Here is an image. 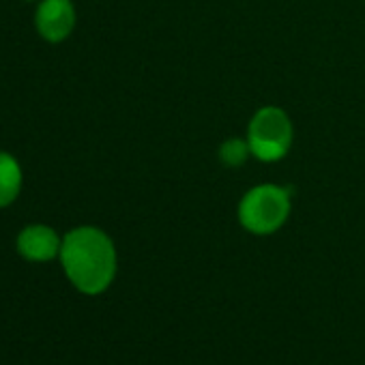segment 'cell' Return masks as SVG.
Returning <instances> with one entry per match:
<instances>
[{
	"label": "cell",
	"instance_id": "1",
	"mask_svg": "<svg viewBox=\"0 0 365 365\" xmlns=\"http://www.w3.org/2000/svg\"><path fill=\"white\" fill-rule=\"evenodd\" d=\"M61 262L69 282L84 294H101L116 277V247L112 239L95 228L80 226L63 237Z\"/></svg>",
	"mask_w": 365,
	"mask_h": 365
},
{
	"label": "cell",
	"instance_id": "2",
	"mask_svg": "<svg viewBox=\"0 0 365 365\" xmlns=\"http://www.w3.org/2000/svg\"><path fill=\"white\" fill-rule=\"evenodd\" d=\"M292 194L275 182L252 187L239 202V224L258 237L277 232L290 217Z\"/></svg>",
	"mask_w": 365,
	"mask_h": 365
},
{
	"label": "cell",
	"instance_id": "3",
	"mask_svg": "<svg viewBox=\"0 0 365 365\" xmlns=\"http://www.w3.org/2000/svg\"><path fill=\"white\" fill-rule=\"evenodd\" d=\"M245 140L256 159L273 163L288 155L294 140V127L286 110L277 106H264L252 116Z\"/></svg>",
	"mask_w": 365,
	"mask_h": 365
},
{
	"label": "cell",
	"instance_id": "4",
	"mask_svg": "<svg viewBox=\"0 0 365 365\" xmlns=\"http://www.w3.org/2000/svg\"><path fill=\"white\" fill-rule=\"evenodd\" d=\"M76 20L78 16L71 0H41L35 14L37 33L48 43H63L69 39L76 29Z\"/></svg>",
	"mask_w": 365,
	"mask_h": 365
},
{
	"label": "cell",
	"instance_id": "5",
	"mask_svg": "<svg viewBox=\"0 0 365 365\" xmlns=\"http://www.w3.org/2000/svg\"><path fill=\"white\" fill-rule=\"evenodd\" d=\"M63 239L58 232L46 224H33L26 226L18 235V252L24 260L31 262H50L56 256H61Z\"/></svg>",
	"mask_w": 365,
	"mask_h": 365
},
{
	"label": "cell",
	"instance_id": "6",
	"mask_svg": "<svg viewBox=\"0 0 365 365\" xmlns=\"http://www.w3.org/2000/svg\"><path fill=\"white\" fill-rule=\"evenodd\" d=\"M20 192H22V168L14 155L0 150V209L14 205Z\"/></svg>",
	"mask_w": 365,
	"mask_h": 365
},
{
	"label": "cell",
	"instance_id": "7",
	"mask_svg": "<svg viewBox=\"0 0 365 365\" xmlns=\"http://www.w3.org/2000/svg\"><path fill=\"white\" fill-rule=\"evenodd\" d=\"M252 155V148L247 144V140L241 138H230L220 146V161L228 168H239L243 165Z\"/></svg>",
	"mask_w": 365,
	"mask_h": 365
},
{
	"label": "cell",
	"instance_id": "8",
	"mask_svg": "<svg viewBox=\"0 0 365 365\" xmlns=\"http://www.w3.org/2000/svg\"><path fill=\"white\" fill-rule=\"evenodd\" d=\"M26 3H33V0H26Z\"/></svg>",
	"mask_w": 365,
	"mask_h": 365
}]
</instances>
